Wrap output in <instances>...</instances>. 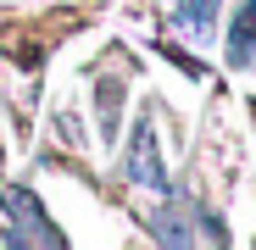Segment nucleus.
I'll return each mask as SVG.
<instances>
[{"instance_id": "1", "label": "nucleus", "mask_w": 256, "mask_h": 250, "mask_svg": "<svg viewBox=\"0 0 256 250\" xmlns=\"http://www.w3.org/2000/svg\"><path fill=\"white\" fill-rule=\"evenodd\" d=\"M128 184H150V189H167V173H162V156H156V128L150 117H140L134 128V145H128Z\"/></svg>"}, {"instance_id": "2", "label": "nucleus", "mask_w": 256, "mask_h": 250, "mask_svg": "<svg viewBox=\"0 0 256 250\" xmlns=\"http://www.w3.org/2000/svg\"><path fill=\"white\" fill-rule=\"evenodd\" d=\"M0 206H6V212L22 223L17 245H22V239H34V245H62V234H56V228H45V223H50V217H45V206H39L28 189H6V195H0Z\"/></svg>"}, {"instance_id": "3", "label": "nucleus", "mask_w": 256, "mask_h": 250, "mask_svg": "<svg viewBox=\"0 0 256 250\" xmlns=\"http://www.w3.org/2000/svg\"><path fill=\"white\" fill-rule=\"evenodd\" d=\"M228 61L234 67H250L256 61V0H245L234 28H228Z\"/></svg>"}, {"instance_id": "4", "label": "nucleus", "mask_w": 256, "mask_h": 250, "mask_svg": "<svg viewBox=\"0 0 256 250\" xmlns=\"http://www.w3.org/2000/svg\"><path fill=\"white\" fill-rule=\"evenodd\" d=\"M95 111H100V134L117 139V122H122V83H100V89H95Z\"/></svg>"}, {"instance_id": "5", "label": "nucleus", "mask_w": 256, "mask_h": 250, "mask_svg": "<svg viewBox=\"0 0 256 250\" xmlns=\"http://www.w3.org/2000/svg\"><path fill=\"white\" fill-rule=\"evenodd\" d=\"M56 134H62L67 145H84V134H78V117H72V111H62V117H56Z\"/></svg>"}]
</instances>
